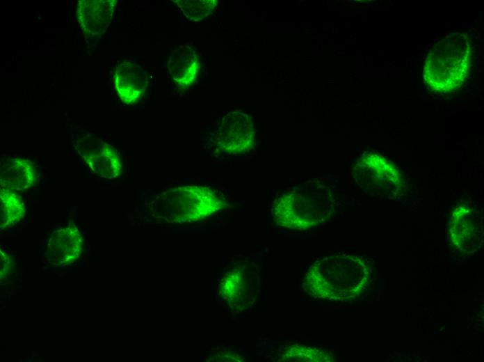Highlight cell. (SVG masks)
Returning a JSON list of instances; mask_svg holds the SVG:
<instances>
[{"label": "cell", "mask_w": 484, "mask_h": 362, "mask_svg": "<svg viewBox=\"0 0 484 362\" xmlns=\"http://www.w3.org/2000/svg\"><path fill=\"white\" fill-rule=\"evenodd\" d=\"M334 209L331 188L316 178L285 189L274 200L271 214L278 226L307 230L327 221Z\"/></svg>", "instance_id": "6da1fadb"}, {"label": "cell", "mask_w": 484, "mask_h": 362, "mask_svg": "<svg viewBox=\"0 0 484 362\" xmlns=\"http://www.w3.org/2000/svg\"><path fill=\"white\" fill-rule=\"evenodd\" d=\"M362 259L353 255H330L313 262L302 279L304 290L316 299H341L360 292L365 284Z\"/></svg>", "instance_id": "7a4b0ae2"}, {"label": "cell", "mask_w": 484, "mask_h": 362, "mask_svg": "<svg viewBox=\"0 0 484 362\" xmlns=\"http://www.w3.org/2000/svg\"><path fill=\"white\" fill-rule=\"evenodd\" d=\"M471 55L467 36L458 32L448 34L426 56L423 72L426 85L433 91L454 90L469 75Z\"/></svg>", "instance_id": "3957f363"}, {"label": "cell", "mask_w": 484, "mask_h": 362, "mask_svg": "<svg viewBox=\"0 0 484 362\" xmlns=\"http://www.w3.org/2000/svg\"><path fill=\"white\" fill-rule=\"evenodd\" d=\"M152 203L160 212L159 215L168 221L195 222L220 210L225 205V198L215 189L186 185L161 191Z\"/></svg>", "instance_id": "277c9868"}, {"label": "cell", "mask_w": 484, "mask_h": 362, "mask_svg": "<svg viewBox=\"0 0 484 362\" xmlns=\"http://www.w3.org/2000/svg\"><path fill=\"white\" fill-rule=\"evenodd\" d=\"M257 276L255 266L245 262L232 265L225 271L219 289L232 308L244 310L253 304L257 294Z\"/></svg>", "instance_id": "5b68a950"}, {"label": "cell", "mask_w": 484, "mask_h": 362, "mask_svg": "<svg viewBox=\"0 0 484 362\" xmlns=\"http://www.w3.org/2000/svg\"><path fill=\"white\" fill-rule=\"evenodd\" d=\"M75 149L92 172L99 177L114 180L123 174L118 151L111 144L90 135L76 136Z\"/></svg>", "instance_id": "8992f818"}, {"label": "cell", "mask_w": 484, "mask_h": 362, "mask_svg": "<svg viewBox=\"0 0 484 362\" xmlns=\"http://www.w3.org/2000/svg\"><path fill=\"white\" fill-rule=\"evenodd\" d=\"M255 129L251 118L241 111H232L223 119L216 134L218 147L224 154L241 155L253 148Z\"/></svg>", "instance_id": "52a82bcc"}, {"label": "cell", "mask_w": 484, "mask_h": 362, "mask_svg": "<svg viewBox=\"0 0 484 362\" xmlns=\"http://www.w3.org/2000/svg\"><path fill=\"white\" fill-rule=\"evenodd\" d=\"M83 237L74 223L51 233L45 247L46 259L51 265L65 266L74 263L83 253Z\"/></svg>", "instance_id": "ba28073f"}, {"label": "cell", "mask_w": 484, "mask_h": 362, "mask_svg": "<svg viewBox=\"0 0 484 362\" xmlns=\"http://www.w3.org/2000/svg\"><path fill=\"white\" fill-rule=\"evenodd\" d=\"M39 175L35 164L29 159L8 157L1 161V188L15 192L26 191L36 184Z\"/></svg>", "instance_id": "9c48e42d"}, {"label": "cell", "mask_w": 484, "mask_h": 362, "mask_svg": "<svg viewBox=\"0 0 484 362\" xmlns=\"http://www.w3.org/2000/svg\"><path fill=\"white\" fill-rule=\"evenodd\" d=\"M115 0H81L76 17L81 29L90 36H101L108 26L115 10Z\"/></svg>", "instance_id": "30bf717a"}, {"label": "cell", "mask_w": 484, "mask_h": 362, "mask_svg": "<svg viewBox=\"0 0 484 362\" xmlns=\"http://www.w3.org/2000/svg\"><path fill=\"white\" fill-rule=\"evenodd\" d=\"M148 84L145 70L138 64L126 61L115 72V86L121 101L127 104L138 102Z\"/></svg>", "instance_id": "8fae6325"}, {"label": "cell", "mask_w": 484, "mask_h": 362, "mask_svg": "<svg viewBox=\"0 0 484 362\" xmlns=\"http://www.w3.org/2000/svg\"><path fill=\"white\" fill-rule=\"evenodd\" d=\"M168 67L172 79L181 88L194 84L201 68L198 52L193 47L181 46L172 51Z\"/></svg>", "instance_id": "7c38bea8"}, {"label": "cell", "mask_w": 484, "mask_h": 362, "mask_svg": "<svg viewBox=\"0 0 484 362\" xmlns=\"http://www.w3.org/2000/svg\"><path fill=\"white\" fill-rule=\"evenodd\" d=\"M1 226L6 227L20 221L25 214V206L17 192L0 188Z\"/></svg>", "instance_id": "4fadbf2b"}, {"label": "cell", "mask_w": 484, "mask_h": 362, "mask_svg": "<svg viewBox=\"0 0 484 362\" xmlns=\"http://www.w3.org/2000/svg\"><path fill=\"white\" fill-rule=\"evenodd\" d=\"M327 352L320 348L302 345H292L283 349L280 353V361L317 362L329 361Z\"/></svg>", "instance_id": "5bb4252c"}, {"label": "cell", "mask_w": 484, "mask_h": 362, "mask_svg": "<svg viewBox=\"0 0 484 362\" xmlns=\"http://www.w3.org/2000/svg\"><path fill=\"white\" fill-rule=\"evenodd\" d=\"M176 3L184 15L194 21L211 14L217 5L216 0H179Z\"/></svg>", "instance_id": "9a60e30c"}]
</instances>
